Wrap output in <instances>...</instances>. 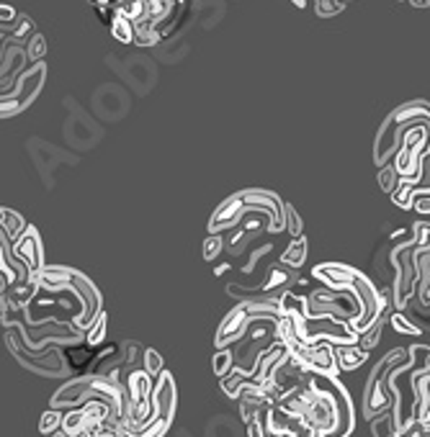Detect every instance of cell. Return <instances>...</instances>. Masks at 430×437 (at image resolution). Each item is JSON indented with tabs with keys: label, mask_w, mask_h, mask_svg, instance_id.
Returning a JSON list of instances; mask_svg holds the SVG:
<instances>
[{
	"label": "cell",
	"mask_w": 430,
	"mask_h": 437,
	"mask_svg": "<svg viewBox=\"0 0 430 437\" xmlns=\"http://www.w3.org/2000/svg\"><path fill=\"white\" fill-rule=\"evenodd\" d=\"M284 229L291 234V239H299L304 234L302 216L296 214V208L291 203H284Z\"/></svg>",
	"instance_id": "12"
},
{
	"label": "cell",
	"mask_w": 430,
	"mask_h": 437,
	"mask_svg": "<svg viewBox=\"0 0 430 437\" xmlns=\"http://www.w3.org/2000/svg\"><path fill=\"white\" fill-rule=\"evenodd\" d=\"M106 322H109V317H106L104 311H101V314L96 317V322H93V324H90L88 329L83 332V340L88 342L90 348H96V345H101V342H104V337H106Z\"/></svg>",
	"instance_id": "14"
},
{
	"label": "cell",
	"mask_w": 430,
	"mask_h": 437,
	"mask_svg": "<svg viewBox=\"0 0 430 437\" xmlns=\"http://www.w3.org/2000/svg\"><path fill=\"white\" fill-rule=\"evenodd\" d=\"M389 324L397 329L399 334H412V337H420L425 329H420L417 324H412V319L407 317L405 311H394V314H389Z\"/></svg>",
	"instance_id": "13"
},
{
	"label": "cell",
	"mask_w": 430,
	"mask_h": 437,
	"mask_svg": "<svg viewBox=\"0 0 430 437\" xmlns=\"http://www.w3.org/2000/svg\"><path fill=\"white\" fill-rule=\"evenodd\" d=\"M345 8L340 0H314V10H317V16H335V13H340Z\"/></svg>",
	"instance_id": "21"
},
{
	"label": "cell",
	"mask_w": 430,
	"mask_h": 437,
	"mask_svg": "<svg viewBox=\"0 0 430 437\" xmlns=\"http://www.w3.org/2000/svg\"><path fill=\"white\" fill-rule=\"evenodd\" d=\"M60 424H62V412H60V409H49V412L41 414L39 429L44 437L57 435V432H60Z\"/></svg>",
	"instance_id": "16"
},
{
	"label": "cell",
	"mask_w": 430,
	"mask_h": 437,
	"mask_svg": "<svg viewBox=\"0 0 430 437\" xmlns=\"http://www.w3.org/2000/svg\"><path fill=\"white\" fill-rule=\"evenodd\" d=\"M247 324H250V317L245 314V309L242 306H235V309L224 317V322L219 324V329H216V337H214V345L219 350H224V348H232L235 342L245 334V329H247Z\"/></svg>",
	"instance_id": "4"
},
{
	"label": "cell",
	"mask_w": 430,
	"mask_h": 437,
	"mask_svg": "<svg viewBox=\"0 0 430 437\" xmlns=\"http://www.w3.org/2000/svg\"><path fill=\"white\" fill-rule=\"evenodd\" d=\"M376 180H379V188H382V191H387V193H391L394 188H397V185H399V175H397V170L391 167V162H389V165L379 167V178H376Z\"/></svg>",
	"instance_id": "19"
},
{
	"label": "cell",
	"mask_w": 430,
	"mask_h": 437,
	"mask_svg": "<svg viewBox=\"0 0 430 437\" xmlns=\"http://www.w3.org/2000/svg\"><path fill=\"white\" fill-rule=\"evenodd\" d=\"M279 306H281V314H286V317L307 319V299H304V296L284 291V294L279 296Z\"/></svg>",
	"instance_id": "8"
},
{
	"label": "cell",
	"mask_w": 430,
	"mask_h": 437,
	"mask_svg": "<svg viewBox=\"0 0 430 437\" xmlns=\"http://www.w3.org/2000/svg\"><path fill=\"white\" fill-rule=\"evenodd\" d=\"M384 322H387V314H382V317L376 319L374 324L368 327L366 332H361V334H359V340H356V348H359V350H363V352H371V350L376 348V342L382 340Z\"/></svg>",
	"instance_id": "10"
},
{
	"label": "cell",
	"mask_w": 430,
	"mask_h": 437,
	"mask_svg": "<svg viewBox=\"0 0 430 437\" xmlns=\"http://www.w3.org/2000/svg\"><path fill=\"white\" fill-rule=\"evenodd\" d=\"M340 3H342V6H345V3H348V0H340Z\"/></svg>",
	"instance_id": "27"
},
{
	"label": "cell",
	"mask_w": 430,
	"mask_h": 437,
	"mask_svg": "<svg viewBox=\"0 0 430 437\" xmlns=\"http://www.w3.org/2000/svg\"><path fill=\"white\" fill-rule=\"evenodd\" d=\"M111 34L113 39H119L121 44H132L134 41V26H132V21H127V18L121 16V13H113Z\"/></svg>",
	"instance_id": "11"
},
{
	"label": "cell",
	"mask_w": 430,
	"mask_h": 437,
	"mask_svg": "<svg viewBox=\"0 0 430 437\" xmlns=\"http://www.w3.org/2000/svg\"><path fill=\"white\" fill-rule=\"evenodd\" d=\"M245 247H247V231H245V229H240L237 234L232 237L230 245L224 247V250H230L232 255H240V252H242V250H245Z\"/></svg>",
	"instance_id": "22"
},
{
	"label": "cell",
	"mask_w": 430,
	"mask_h": 437,
	"mask_svg": "<svg viewBox=\"0 0 430 437\" xmlns=\"http://www.w3.org/2000/svg\"><path fill=\"white\" fill-rule=\"evenodd\" d=\"M44 52H47V47H44V39H41V36H34L32 57H34V59H39V62H41V57H44Z\"/></svg>",
	"instance_id": "23"
},
{
	"label": "cell",
	"mask_w": 430,
	"mask_h": 437,
	"mask_svg": "<svg viewBox=\"0 0 430 437\" xmlns=\"http://www.w3.org/2000/svg\"><path fill=\"white\" fill-rule=\"evenodd\" d=\"M11 247H13V255L24 262L26 271L32 273V275L44 268V245H41L39 231L34 229V227H26V229L11 242Z\"/></svg>",
	"instance_id": "3"
},
{
	"label": "cell",
	"mask_w": 430,
	"mask_h": 437,
	"mask_svg": "<svg viewBox=\"0 0 430 437\" xmlns=\"http://www.w3.org/2000/svg\"><path fill=\"white\" fill-rule=\"evenodd\" d=\"M150 404H152V420L165 422L167 427H170V422L176 417L178 391H176V378L167 373V371H162L155 378V383H152Z\"/></svg>",
	"instance_id": "2"
},
{
	"label": "cell",
	"mask_w": 430,
	"mask_h": 437,
	"mask_svg": "<svg viewBox=\"0 0 430 437\" xmlns=\"http://www.w3.org/2000/svg\"><path fill=\"white\" fill-rule=\"evenodd\" d=\"M211 368H214V375H227L232 371V352L230 348H224V350H216L214 352V358H211Z\"/></svg>",
	"instance_id": "18"
},
{
	"label": "cell",
	"mask_w": 430,
	"mask_h": 437,
	"mask_svg": "<svg viewBox=\"0 0 430 437\" xmlns=\"http://www.w3.org/2000/svg\"><path fill=\"white\" fill-rule=\"evenodd\" d=\"M371 432H374V437H394V435H397L389 409L379 414V420H371Z\"/></svg>",
	"instance_id": "17"
},
{
	"label": "cell",
	"mask_w": 430,
	"mask_h": 437,
	"mask_svg": "<svg viewBox=\"0 0 430 437\" xmlns=\"http://www.w3.org/2000/svg\"><path fill=\"white\" fill-rule=\"evenodd\" d=\"M394 437H397V435H394Z\"/></svg>",
	"instance_id": "28"
},
{
	"label": "cell",
	"mask_w": 430,
	"mask_h": 437,
	"mask_svg": "<svg viewBox=\"0 0 430 437\" xmlns=\"http://www.w3.org/2000/svg\"><path fill=\"white\" fill-rule=\"evenodd\" d=\"M307 260V239L299 237V239H291V245L284 255H281V265H286L291 271H299Z\"/></svg>",
	"instance_id": "9"
},
{
	"label": "cell",
	"mask_w": 430,
	"mask_h": 437,
	"mask_svg": "<svg viewBox=\"0 0 430 437\" xmlns=\"http://www.w3.org/2000/svg\"><path fill=\"white\" fill-rule=\"evenodd\" d=\"M16 18V10L11 6H0V21H13Z\"/></svg>",
	"instance_id": "24"
},
{
	"label": "cell",
	"mask_w": 430,
	"mask_h": 437,
	"mask_svg": "<svg viewBox=\"0 0 430 437\" xmlns=\"http://www.w3.org/2000/svg\"><path fill=\"white\" fill-rule=\"evenodd\" d=\"M296 8H307V0H291Z\"/></svg>",
	"instance_id": "26"
},
{
	"label": "cell",
	"mask_w": 430,
	"mask_h": 437,
	"mask_svg": "<svg viewBox=\"0 0 430 437\" xmlns=\"http://www.w3.org/2000/svg\"><path fill=\"white\" fill-rule=\"evenodd\" d=\"M368 358V352L359 350L356 345H335V360L340 371H356L359 366H363Z\"/></svg>",
	"instance_id": "6"
},
{
	"label": "cell",
	"mask_w": 430,
	"mask_h": 437,
	"mask_svg": "<svg viewBox=\"0 0 430 437\" xmlns=\"http://www.w3.org/2000/svg\"><path fill=\"white\" fill-rule=\"evenodd\" d=\"M62 273H64V278H67V288L78 296L80 306H83V311L75 317V329H78V332H85V329L96 322L98 314L104 311L101 309V303H104L101 291H98L96 283H93L88 275H83V273L75 271V268H64L62 265Z\"/></svg>",
	"instance_id": "1"
},
{
	"label": "cell",
	"mask_w": 430,
	"mask_h": 437,
	"mask_svg": "<svg viewBox=\"0 0 430 437\" xmlns=\"http://www.w3.org/2000/svg\"><path fill=\"white\" fill-rule=\"evenodd\" d=\"M142 371L150 375L152 381H155V378H158V375L165 371V368H162V358H160L158 350L150 348V350H144V352H142Z\"/></svg>",
	"instance_id": "15"
},
{
	"label": "cell",
	"mask_w": 430,
	"mask_h": 437,
	"mask_svg": "<svg viewBox=\"0 0 430 437\" xmlns=\"http://www.w3.org/2000/svg\"><path fill=\"white\" fill-rule=\"evenodd\" d=\"M222 252H224V237L222 234H209L207 242H204V257L209 262H214Z\"/></svg>",
	"instance_id": "20"
},
{
	"label": "cell",
	"mask_w": 430,
	"mask_h": 437,
	"mask_svg": "<svg viewBox=\"0 0 430 437\" xmlns=\"http://www.w3.org/2000/svg\"><path fill=\"white\" fill-rule=\"evenodd\" d=\"M410 3H412L415 8H428L430 6V0H410Z\"/></svg>",
	"instance_id": "25"
},
{
	"label": "cell",
	"mask_w": 430,
	"mask_h": 437,
	"mask_svg": "<svg viewBox=\"0 0 430 437\" xmlns=\"http://www.w3.org/2000/svg\"><path fill=\"white\" fill-rule=\"evenodd\" d=\"M26 227H29V224L24 222V216L16 214L13 208H8V206L0 208V231H3L11 242H13V239H16L18 234L26 229Z\"/></svg>",
	"instance_id": "7"
},
{
	"label": "cell",
	"mask_w": 430,
	"mask_h": 437,
	"mask_svg": "<svg viewBox=\"0 0 430 437\" xmlns=\"http://www.w3.org/2000/svg\"><path fill=\"white\" fill-rule=\"evenodd\" d=\"M296 280V271L286 268V265H273L271 273H268V278L263 280V286L258 288V291H263V294H279L284 288H289L291 283Z\"/></svg>",
	"instance_id": "5"
}]
</instances>
